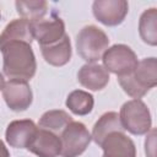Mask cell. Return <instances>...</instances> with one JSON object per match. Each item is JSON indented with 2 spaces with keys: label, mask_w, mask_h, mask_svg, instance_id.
Returning <instances> with one entry per match:
<instances>
[{
  "label": "cell",
  "mask_w": 157,
  "mask_h": 157,
  "mask_svg": "<svg viewBox=\"0 0 157 157\" xmlns=\"http://www.w3.org/2000/svg\"><path fill=\"white\" fill-rule=\"evenodd\" d=\"M102 60L105 70L115 74L117 76L131 72L139 63L135 52L125 44H114L108 48L104 52Z\"/></svg>",
  "instance_id": "8992f818"
},
{
  "label": "cell",
  "mask_w": 157,
  "mask_h": 157,
  "mask_svg": "<svg viewBox=\"0 0 157 157\" xmlns=\"http://www.w3.org/2000/svg\"><path fill=\"white\" fill-rule=\"evenodd\" d=\"M124 130L132 135H144L151 130L152 119L147 105L141 99H131L125 102L119 114Z\"/></svg>",
  "instance_id": "277c9868"
},
{
  "label": "cell",
  "mask_w": 157,
  "mask_h": 157,
  "mask_svg": "<svg viewBox=\"0 0 157 157\" xmlns=\"http://www.w3.org/2000/svg\"><path fill=\"white\" fill-rule=\"evenodd\" d=\"M115 131H121L124 132V128L121 125V121H120V118H119V114L117 112H108V113H104L94 124L93 126V130H92V139L93 141L101 146L102 142L104 141V139L112 134V132H115Z\"/></svg>",
  "instance_id": "2e32d148"
},
{
  "label": "cell",
  "mask_w": 157,
  "mask_h": 157,
  "mask_svg": "<svg viewBox=\"0 0 157 157\" xmlns=\"http://www.w3.org/2000/svg\"><path fill=\"white\" fill-rule=\"evenodd\" d=\"M94 104L93 96L82 90H75L66 98V107L76 115H87Z\"/></svg>",
  "instance_id": "d6986e66"
},
{
  "label": "cell",
  "mask_w": 157,
  "mask_h": 157,
  "mask_svg": "<svg viewBox=\"0 0 157 157\" xmlns=\"http://www.w3.org/2000/svg\"><path fill=\"white\" fill-rule=\"evenodd\" d=\"M139 33L141 39L150 44H157V9L151 7L145 10L140 16L139 21Z\"/></svg>",
  "instance_id": "ac0fdd59"
},
{
  "label": "cell",
  "mask_w": 157,
  "mask_h": 157,
  "mask_svg": "<svg viewBox=\"0 0 157 157\" xmlns=\"http://www.w3.org/2000/svg\"><path fill=\"white\" fill-rule=\"evenodd\" d=\"M0 157H10V152L1 140H0Z\"/></svg>",
  "instance_id": "44dd1931"
},
{
  "label": "cell",
  "mask_w": 157,
  "mask_h": 157,
  "mask_svg": "<svg viewBox=\"0 0 157 157\" xmlns=\"http://www.w3.org/2000/svg\"><path fill=\"white\" fill-rule=\"evenodd\" d=\"M38 126L31 119L13 120L7 125L5 137L7 144L15 148H27Z\"/></svg>",
  "instance_id": "8fae6325"
},
{
  "label": "cell",
  "mask_w": 157,
  "mask_h": 157,
  "mask_svg": "<svg viewBox=\"0 0 157 157\" xmlns=\"http://www.w3.org/2000/svg\"><path fill=\"white\" fill-rule=\"evenodd\" d=\"M4 58L2 70L10 80H31L37 70L36 56L31 44L11 42L0 48Z\"/></svg>",
  "instance_id": "6da1fadb"
},
{
  "label": "cell",
  "mask_w": 157,
  "mask_h": 157,
  "mask_svg": "<svg viewBox=\"0 0 157 157\" xmlns=\"http://www.w3.org/2000/svg\"><path fill=\"white\" fill-rule=\"evenodd\" d=\"M4 85H5V80H4V75L0 72V90L2 91V88H4Z\"/></svg>",
  "instance_id": "7402d4cb"
},
{
  "label": "cell",
  "mask_w": 157,
  "mask_h": 157,
  "mask_svg": "<svg viewBox=\"0 0 157 157\" xmlns=\"http://www.w3.org/2000/svg\"><path fill=\"white\" fill-rule=\"evenodd\" d=\"M32 40V23L25 18H16L11 21L0 34V48L11 42H26L31 44Z\"/></svg>",
  "instance_id": "5bb4252c"
},
{
  "label": "cell",
  "mask_w": 157,
  "mask_h": 157,
  "mask_svg": "<svg viewBox=\"0 0 157 157\" xmlns=\"http://www.w3.org/2000/svg\"><path fill=\"white\" fill-rule=\"evenodd\" d=\"M109 38L97 26L90 25L83 27L76 37V49L78 55L88 64H94L102 59L108 49Z\"/></svg>",
  "instance_id": "3957f363"
},
{
  "label": "cell",
  "mask_w": 157,
  "mask_h": 157,
  "mask_svg": "<svg viewBox=\"0 0 157 157\" xmlns=\"http://www.w3.org/2000/svg\"><path fill=\"white\" fill-rule=\"evenodd\" d=\"M0 17H1V13H0Z\"/></svg>",
  "instance_id": "603a6c76"
},
{
  "label": "cell",
  "mask_w": 157,
  "mask_h": 157,
  "mask_svg": "<svg viewBox=\"0 0 157 157\" xmlns=\"http://www.w3.org/2000/svg\"><path fill=\"white\" fill-rule=\"evenodd\" d=\"M32 33H33V39H37L40 47L50 45L60 40L66 34L65 23L59 16L52 13L49 18H42L37 22H33Z\"/></svg>",
  "instance_id": "9c48e42d"
},
{
  "label": "cell",
  "mask_w": 157,
  "mask_h": 157,
  "mask_svg": "<svg viewBox=\"0 0 157 157\" xmlns=\"http://www.w3.org/2000/svg\"><path fill=\"white\" fill-rule=\"evenodd\" d=\"M118 81L126 94L134 99H140L157 85L156 58L152 56L142 59L131 72L118 76Z\"/></svg>",
  "instance_id": "7a4b0ae2"
},
{
  "label": "cell",
  "mask_w": 157,
  "mask_h": 157,
  "mask_svg": "<svg viewBox=\"0 0 157 157\" xmlns=\"http://www.w3.org/2000/svg\"><path fill=\"white\" fill-rule=\"evenodd\" d=\"M77 81L91 91L103 90L109 82V72L103 65L85 64L77 72Z\"/></svg>",
  "instance_id": "4fadbf2b"
},
{
  "label": "cell",
  "mask_w": 157,
  "mask_h": 157,
  "mask_svg": "<svg viewBox=\"0 0 157 157\" xmlns=\"http://www.w3.org/2000/svg\"><path fill=\"white\" fill-rule=\"evenodd\" d=\"M42 55L44 60L53 66H64L71 59V43L67 34H65L60 40L50 44L40 47Z\"/></svg>",
  "instance_id": "9a60e30c"
},
{
  "label": "cell",
  "mask_w": 157,
  "mask_h": 157,
  "mask_svg": "<svg viewBox=\"0 0 157 157\" xmlns=\"http://www.w3.org/2000/svg\"><path fill=\"white\" fill-rule=\"evenodd\" d=\"M92 11L97 21L104 26L113 27L125 20L129 5L125 0H96L92 4Z\"/></svg>",
  "instance_id": "52a82bcc"
},
{
  "label": "cell",
  "mask_w": 157,
  "mask_h": 157,
  "mask_svg": "<svg viewBox=\"0 0 157 157\" xmlns=\"http://www.w3.org/2000/svg\"><path fill=\"white\" fill-rule=\"evenodd\" d=\"M2 97L13 112H23L32 104L33 93L27 81L9 80L2 88Z\"/></svg>",
  "instance_id": "ba28073f"
},
{
  "label": "cell",
  "mask_w": 157,
  "mask_h": 157,
  "mask_svg": "<svg viewBox=\"0 0 157 157\" xmlns=\"http://www.w3.org/2000/svg\"><path fill=\"white\" fill-rule=\"evenodd\" d=\"M102 157H136V147L134 141L121 131L109 134L102 145Z\"/></svg>",
  "instance_id": "7c38bea8"
},
{
  "label": "cell",
  "mask_w": 157,
  "mask_h": 157,
  "mask_svg": "<svg viewBox=\"0 0 157 157\" xmlns=\"http://www.w3.org/2000/svg\"><path fill=\"white\" fill-rule=\"evenodd\" d=\"M72 121L71 115H69L65 110L60 109H54V110H48L45 112L38 123V128L48 130L53 134H56L60 136L63 130L66 128L67 124Z\"/></svg>",
  "instance_id": "e0dca14e"
},
{
  "label": "cell",
  "mask_w": 157,
  "mask_h": 157,
  "mask_svg": "<svg viewBox=\"0 0 157 157\" xmlns=\"http://www.w3.org/2000/svg\"><path fill=\"white\" fill-rule=\"evenodd\" d=\"M16 10L17 13L27 20L28 22L33 23L42 18H44L47 11H48V4L47 1L38 0V1H16Z\"/></svg>",
  "instance_id": "ffe728a7"
},
{
  "label": "cell",
  "mask_w": 157,
  "mask_h": 157,
  "mask_svg": "<svg viewBox=\"0 0 157 157\" xmlns=\"http://www.w3.org/2000/svg\"><path fill=\"white\" fill-rule=\"evenodd\" d=\"M92 136L85 124L80 121H71L60 134L61 157H78L88 147Z\"/></svg>",
  "instance_id": "5b68a950"
},
{
  "label": "cell",
  "mask_w": 157,
  "mask_h": 157,
  "mask_svg": "<svg viewBox=\"0 0 157 157\" xmlns=\"http://www.w3.org/2000/svg\"><path fill=\"white\" fill-rule=\"evenodd\" d=\"M27 150L38 157H59L61 152L60 136L44 129H38Z\"/></svg>",
  "instance_id": "30bf717a"
}]
</instances>
